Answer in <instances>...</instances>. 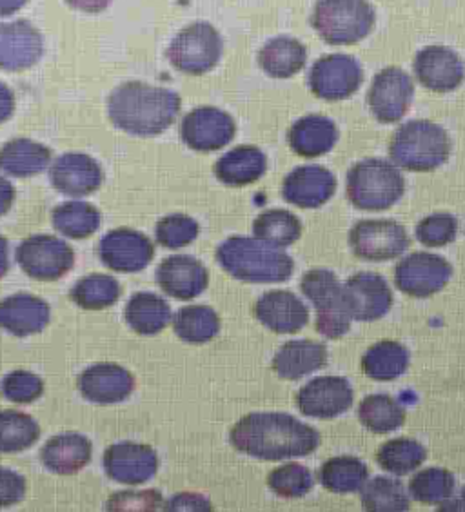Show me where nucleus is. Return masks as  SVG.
Returning a JSON list of instances; mask_svg holds the SVG:
<instances>
[{"label": "nucleus", "instance_id": "9d476101", "mask_svg": "<svg viewBox=\"0 0 465 512\" xmlns=\"http://www.w3.org/2000/svg\"><path fill=\"white\" fill-rule=\"evenodd\" d=\"M353 255L369 262H386L406 253L409 235L406 227L389 218L360 220L349 231Z\"/></svg>", "mask_w": 465, "mask_h": 512}, {"label": "nucleus", "instance_id": "13d9d810", "mask_svg": "<svg viewBox=\"0 0 465 512\" xmlns=\"http://www.w3.org/2000/svg\"><path fill=\"white\" fill-rule=\"evenodd\" d=\"M10 271V244L8 238L0 237V278L8 275Z\"/></svg>", "mask_w": 465, "mask_h": 512}, {"label": "nucleus", "instance_id": "cd10ccee", "mask_svg": "<svg viewBox=\"0 0 465 512\" xmlns=\"http://www.w3.org/2000/svg\"><path fill=\"white\" fill-rule=\"evenodd\" d=\"M327 364V347L313 340H291L273 358V371L282 380H298Z\"/></svg>", "mask_w": 465, "mask_h": 512}, {"label": "nucleus", "instance_id": "6e6d98bb", "mask_svg": "<svg viewBox=\"0 0 465 512\" xmlns=\"http://www.w3.org/2000/svg\"><path fill=\"white\" fill-rule=\"evenodd\" d=\"M15 188L8 178L0 177V217H4L10 211L15 202Z\"/></svg>", "mask_w": 465, "mask_h": 512}, {"label": "nucleus", "instance_id": "6ab92c4d", "mask_svg": "<svg viewBox=\"0 0 465 512\" xmlns=\"http://www.w3.org/2000/svg\"><path fill=\"white\" fill-rule=\"evenodd\" d=\"M344 298L353 320L375 322L391 311L393 293L384 276L376 273H357L344 284Z\"/></svg>", "mask_w": 465, "mask_h": 512}, {"label": "nucleus", "instance_id": "c9c22d12", "mask_svg": "<svg viewBox=\"0 0 465 512\" xmlns=\"http://www.w3.org/2000/svg\"><path fill=\"white\" fill-rule=\"evenodd\" d=\"M358 420L371 433H393L406 422V409L389 394H369L358 405Z\"/></svg>", "mask_w": 465, "mask_h": 512}, {"label": "nucleus", "instance_id": "a19ab883", "mask_svg": "<svg viewBox=\"0 0 465 512\" xmlns=\"http://www.w3.org/2000/svg\"><path fill=\"white\" fill-rule=\"evenodd\" d=\"M120 284L113 276L93 273L80 278L70 291V298L86 311H102L115 306L120 298Z\"/></svg>", "mask_w": 465, "mask_h": 512}, {"label": "nucleus", "instance_id": "f257e3e1", "mask_svg": "<svg viewBox=\"0 0 465 512\" xmlns=\"http://www.w3.org/2000/svg\"><path fill=\"white\" fill-rule=\"evenodd\" d=\"M229 440L240 453L262 462H282L315 453L320 434L284 413H251L233 425Z\"/></svg>", "mask_w": 465, "mask_h": 512}, {"label": "nucleus", "instance_id": "b1692460", "mask_svg": "<svg viewBox=\"0 0 465 512\" xmlns=\"http://www.w3.org/2000/svg\"><path fill=\"white\" fill-rule=\"evenodd\" d=\"M337 191V178L322 166L295 168L282 182V197L293 206L317 209Z\"/></svg>", "mask_w": 465, "mask_h": 512}, {"label": "nucleus", "instance_id": "4468645a", "mask_svg": "<svg viewBox=\"0 0 465 512\" xmlns=\"http://www.w3.org/2000/svg\"><path fill=\"white\" fill-rule=\"evenodd\" d=\"M237 124L233 117L218 108H197L189 111L180 124V138L193 151L211 153L226 148L235 138Z\"/></svg>", "mask_w": 465, "mask_h": 512}, {"label": "nucleus", "instance_id": "c03bdc74", "mask_svg": "<svg viewBox=\"0 0 465 512\" xmlns=\"http://www.w3.org/2000/svg\"><path fill=\"white\" fill-rule=\"evenodd\" d=\"M455 474L440 467H429L416 473L409 482L411 498L424 505L444 503L455 494Z\"/></svg>", "mask_w": 465, "mask_h": 512}, {"label": "nucleus", "instance_id": "2f4dec72", "mask_svg": "<svg viewBox=\"0 0 465 512\" xmlns=\"http://www.w3.org/2000/svg\"><path fill=\"white\" fill-rule=\"evenodd\" d=\"M306 60V46L291 37L269 40L258 53L260 68L273 79L295 77L306 66Z\"/></svg>", "mask_w": 465, "mask_h": 512}, {"label": "nucleus", "instance_id": "8fccbe9b", "mask_svg": "<svg viewBox=\"0 0 465 512\" xmlns=\"http://www.w3.org/2000/svg\"><path fill=\"white\" fill-rule=\"evenodd\" d=\"M162 503V494L155 489L119 491L109 496L106 509L108 512H159Z\"/></svg>", "mask_w": 465, "mask_h": 512}, {"label": "nucleus", "instance_id": "0eeeda50", "mask_svg": "<svg viewBox=\"0 0 465 512\" xmlns=\"http://www.w3.org/2000/svg\"><path fill=\"white\" fill-rule=\"evenodd\" d=\"M302 293L317 309V331L327 340H338L347 335L353 318L349 315L344 287L337 275L329 269H311L302 276Z\"/></svg>", "mask_w": 465, "mask_h": 512}, {"label": "nucleus", "instance_id": "f704fd0d", "mask_svg": "<svg viewBox=\"0 0 465 512\" xmlns=\"http://www.w3.org/2000/svg\"><path fill=\"white\" fill-rule=\"evenodd\" d=\"M53 227L62 233L64 237L73 240H84L97 233L102 222L99 209L82 200H70L53 209L51 215Z\"/></svg>", "mask_w": 465, "mask_h": 512}, {"label": "nucleus", "instance_id": "412c9836", "mask_svg": "<svg viewBox=\"0 0 465 512\" xmlns=\"http://www.w3.org/2000/svg\"><path fill=\"white\" fill-rule=\"evenodd\" d=\"M415 75L429 91L449 93L464 82V60L446 46H427L416 53Z\"/></svg>", "mask_w": 465, "mask_h": 512}, {"label": "nucleus", "instance_id": "864d4df0", "mask_svg": "<svg viewBox=\"0 0 465 512\" xmlns=\"http://www.w3.org/2000/svg\"><path fill=\"white\" fill-rule=\"evenodd\" d=\"M15 113V95L4 82H0V124L8 122Z\"/></svg>", "mask_w": 465, "mask_h": 512}, {"label": "nucleus", "instance_id": "79ce46f5", "mask_svg": "<svg viewBox=\"0 0 465 512\" xmlns=\"http://www.w3.org/2000/svg\"><path fill=\"white\" fill-rule=\"evenodd\" d=\"M427 451L424 445L411 438H395L382 445L376 453V462L389 474L406 476L426 462Z\"/></svg>", "mask_w": 465, "mask_h": 512}, {"label": "nucleus", "instance_id": "a18cd8bd", "mask_svg": "<svg viewBox=\"0 0 465 512\" xmlns=\"http://www.w3.org/2000/svg\"><path fill=\"white\" fill-rule=\"evenodd\" d=\"M313 483V474L300 463H284L268 476L269 489L282 498H302L313 489Z\"/></svg>", "mask_w": 465, "mask_h": 512}, {"label": "nucleus", "instance_id": "9b49d317", "mask_svg": "<svg viewBox=\"0 0 465 512\" xmlns=\"http://www.w3.org/2000/svg\"><path fill=\"white\" fill-rule=\"evenodd\" d=\"M453 276V266L444 256L413 253L402 258L395 267L398 291L413 298H429L440 293Z\"/></svg>", "mask_w": 465, "mask_h": 512}, {"label": "nucleus", "instance_id": "a878e982", "mask_svg": "<svg viewBox=\"0 0 465 512\" xmlns=\"http://www.w3.org/2000/svg\"><path fill=\"white\" fill-rule=\"evenodd\" d=\"M50 318V306L39 296L19 293L0 300V329L10 335H37L48 327Z\"/></svg>", "mask_w": 465, "mask_h": 512}, {"label": "nucleus", "instance_id": "72a5a7b5", "mask_svg": "<svg viewBox=\"0 0 465 512\" xmlns=\"http://www.w3.org/2000/svg\"><path fill=\"white\" fill-rule=\"evenodd\" d=\"M407 367L409 351L395 340L376 342L362 356V371L376 382H393L406 373Z\"/></svg>", "mask_w": 465, "mask_h": 512}, {"label": "nucleus", "instance_id": "2eb2a0df", "mask_svg": "<svg viewBox=\"0 0 465 512\" xmlns=\"http://www.w3.org/2000/svg\"><path fill=\"white\" fill-rule=\"evenodd\" d=\"M153 256V242L131 227L113 229L100 240V262L117 273H139L151 264Z\"/></svg>", "mask_w": 465, "mask_h": 512}, {"label": "nucleus", "instance_id": "5fc2aeb1", "mask_svg": "<svg viewBox=\"0 0 465 512\" xmlns=\"http://www.w3.org/2000/svg\"><path fill=\"white\" fill-rule=\"evenodd\" d=\"M68 6L73 10L82 11V13H100L108 10L113 4V0H66Z\"/></svg>", "mask_w": 465, "mask_h": 512}, {"label": "nucleus", "instance_id": "bb28decb", "mask_svg": "<svg viewBox=\"0 0 465 512\" xmlns=\"http://www.w3.org/2000/svg\"><path fill=\"white\" fill-rule=\"evenodd\" d=\"M93 445L79 433H64L53 436L40 451L44 467L51 473L70 476L82 471L91 462Z\"/></svg>", "mask_w": 465, "mask_h": 512}, {"label": "nucleus", "instance_id": "5701e85b", "mask_svg": "<svg viewBox=\"0 0 465 512\" xmlns=\"http://www.w3.org/2000/svg\"><path fill=\"white\" fill-rule=\"evenodd\" d=\"M253 311L260 324L278 335L298 333L309 322L306 304L295 293L284 289L264 293L258 298Z\"/></svg>", "mask_w": 465, "mask_h": 512}, {"label": "nucleus", "instance_id": "4d7b16f0", "mask_svg": "<svg viewBox=\"0 0 465 512\" xmlns=\"http://www.w3.org/2000/svg\"><path fill=\"white\" fill-rule=\"evenodd\" d=\"M436 512H465V487L456 496H451L447 502L440 503Z\"/></svg>", "mask_w": 465, "mask_h": 512}, {"label": "nucleus", "instance_id": "58836bf2", "mask_svg": "<svg viewBox=\"0 0 465 512\" xmlns=\"http://www.w3.org/2000/svg\"><path fill=\"white\" fill-rule=\"evenodd\" d=\"M253 235L268 246L282 249L295 244L298 238L302 237V222L298 220L297 215L289 211L271 209L255 218Z\"/></svg>", "mask_w": 465, "mask_h": 512}, {"label": "nucleus", "instance_id": "423d86ee", "mask_svg": "<svg viewBox=\"0 0 465 512\" xmlns=\"http://www.w3.org/2000/svg\"><path fill=\"white\" fill-rule=\"evenodd\" d=\"M375 26V10L367 0H318L313 28L333 46H349L366 39Z\"/></svg>", "mask_w": 465, "mask_h": 512}, {"label": "nucleus", "instance_id": "f3484780", "mask_svg": "<svg viewBox=\"0 0 465 512\" xmlns=\"http://www.w3.org/2000/svg\"><path fill=\"white\" fill-rule=\"evenodd\" d=\"M104 471L113 482L142 485L159 471V456L153 447L137 442H119L106 449Z\"/></svg>", "mask_w": 465, "mask_h": 512}, {"label": "nucleus", "instance_id": "de8ad7c7", "mask_svg": "<svg viewBox=\"0 0 465 512\" xmlns=\"http://www.w3.org/2000/svg\"><path fill=\"white\" fill-rule=\"evenodd\" d=\"M458 220L451 213H433L420 220L416 226V238L427 247H444L455 242Z\"/></svg>", "mask_w": 465, "mask_h": 512}, {"label": "nucleus", "instance_id": "20e7f679", "mask_svg": "<svg viewBox=\"0 0 465 512\" xmlns=\"http://www.w3.org/2000/svg\"><path fill=\"white\" fill-rule=\"evenodd\" d=\"M451 138L446 129L429 120H411L396 129L389 144V157L396 168L427 173L446 164Z\"/></svg>", "mask_w": 465, "mask_h": 512}, {"label": "nucleus", "instance_id": "c756f323", "mask_svg": "<svg viewBox=\"0 0 465 512\" xmlns=\"http://www.w3.org/2000/svg\"><path fill=\"white\" fill-rule=\"evenodd\" d=\"M287 138L291 149L300 157H322L337 144V124L322 115H307L291 126Z\"/></svg>", "mask_w": 465, "mask_h": 512}, {"label": "nucleus", "instance_id": "4be33fe9", "mask_svg": "<svg viewBox=\"0 0 465 512\" xmlns=\"http://www.w3.org/2000/svg\"><path fill=\"white\" fill-rule=\"evenodd\" d=\"M79 391L88 402L111 405L124 402L135 391V378L119 364H95L79 376Z\"/></svg>", "mask_w": 465, "mask_h": 512}, {"label": "nucleus", "instance_id": "f03ea898", "mask_svg": "<svg viewBox=\"0 0 465 512\" xmlns=\"http://www.w3.org/2000/svg\"><path fill=\"white\" fill-rule=\"evenodd\" d=\"M179 93L168 88L124 82L108 99L109 120L133 137H157L173 126L180 113Z\"/></svg>", "mask_w": 465, "mask_h": 512}, {"label": "nucleus", "instance_id": "393cba45", "mask_svg": "<svg viewBox=\"0 0 465 512\" xmlns=\"http://www.w3.org/2000/svg\"><path fill=\"white\" fill-rule=\"evenodd\" d=\"M160 289L177 300H193L202 295L209 284L206 266L189 255L168 256L157 269Z\"/></svg>", "mask_w": 465, "mask_h": 512}, {"label": "nucleus", "instance_id": "3c124183", "mask_svg": "<svg viewBox=\"0 0 465 512\" xmlns=\"http://www.w3.org/2000/svg\"><path fill=\"white\" fill-rule=\"evenodd\" d=\"M28 483L22 474L0 467V507H11L24 500Z\"/></svg>", "mask_w": 465, "mask_h": 512}, {"label": "nucleus", "instance_id": "dca6fc26", "mask_svg": "<svg viewBox=\"0 0 465 512\" xmlns=\"http://www.w3.org/2000/svg\"><path fill=\"white\" fill-rule=\"evenodd\" d=\"M353 387L342 376H318L297 394L298 411L317 420H331L353 405Z\"/></svg>", "mask_w": 465, "mask_h": 512}, {"label": "nucleus", "instance_id": "4c0bfd02", "mask_svg": "<svg viewBox=\"0 0 465 512\" xmlns=\"http://www.w3.org/2000/svg\"><path fill=\"white\" fill-rule=\"evenodd\" d=\"M173 331L186 344H208L220 331V318L209 306L184 307L173 316Z\"/></svg>", "mask_w": 465, "mask_h": 512}, {"label": "nucleus", "instance_id": "aec40b11", "mask_svg": "<svg viewBox=\"0 0 465 512\" xmlns=\"http://www.w3.org/2000/svg\"><path fill=\"white\" fill-rule=\"evenodd\" d=\"M53 188L71 198L88 197L104 182L99 162L86 153H64L50 169Z\"/></svg>", "mask_w": 465, "mask_h": 512}, {"label": "nucleus", "instance_id": "c85d7f7f", "mask_svg": "<svg viewBox=\"0 0 465 512\" xmlns=\"http://www.w3.org/2000/svg\"><path fill=\"white\" fill-rule=\"evenodd\" d=\"M268 158L257 146H238L231 149L215 164V175L229 188H244L264 177Z\"/></svg>", "mask_w": 465, "mask_h": 512}, {"label": "nucleus", "instance_id": "f8f14e48", "mask_svg": "<svg viewBox=\"0 0 465 512\" xmlns=\"http://www.w3.org/2000/svg\"><path fill=\"white\" fill-rule=\"evenodd\" d=\"M364 80V73L358 60L351 55H327L318 59L309 71L307 84L318 99L335 100L349 99L357 93Z\"/></svg>", "mask_w": 465, "mask_h": 512}, {"label": "nucleus", "instance_id": "603ef678", "mask_svg": "<svg viewBox=\"0 0 465 512\" xmlns=\"http://www.w3.org/2000/svg\"><path fill=\"white\" fill-rule=\"evenodd\" d=\"M162 512H213V503L198 493H179L162 503Z\"/></svg>", "mask_w": 465, "mask_h": 512}, {"label": "nucleus", "instance_id": "bf43d9fd", "mask_svg": "<svg viewBox=\"0 0 465 512\" xmlns=\"http://www.w3.org/2000/svg\"><path fill=\"white\" fill-rule=\"evenodd\" d=\"M30 0H0V17H10L22 10Z\"/></svg>", "mask_w": 465, "mask_h": 512}, {"label": "nucleus", "instance_id": "49530a36", "mask_svg": "<svg viewBox=\"0 0 465 512\" xmlns=\"http://www.w3.org/2000/svg\"><path fill=\"white\" fill-rule=\"evenodd\" d=\"M198 233H200V227L197 220L182 213H173L168 217L160 218L155 229L157 242L168 249L189 246L198 237Z\"/></svg>", "mask_w": 465, "mask_h": 512}, {"label": "nucleus", "instance_id": "09e8293b", "mask_svg": "<svg viewBox=\"0 0 465 512\" xmlns=\"http://www.w3.org/2000/svg\"><path fill=\"white\" fill-rule=\"evenodd\" d=\"M0 391L13 404H33L44 394V382L30 371H13L4 376Z\"/></svg>", "mask_w": 465, "mask_h": 512}, {"label": "nucleus", "instance_id": "7c9ffc66", "mask_svg": "<svg viewBox=\"0 0 465 512\" xmlns=\"http://www.w3.org/2000/svg\"><path fill=\"white\" fill-rule=\"evenodd\" d=\"M51 149L30 138H13L0 148V171L15 178L40 175L50 166Z\"/></svg>", "mask_w": 465, "mask_h": 512}, {"label": "nucleus", "instance_id": "1a4fd4ad", "mask_svg": "<svg viewBox=\"0 0 465 512\" xmlns=\"http://www.w3.org/2000/svg\"><path fill=\"white\" fill-rule=\"evenodd\" d=\"M15 256L20 269L39 282H55L75 266V251L70 244L51 235L24 238Z\"/></svg>", "mask_w": 465, "mask_h": 512}, {"label": "nucleus", "instance_id": "a211bd4d", "mask_svg": "<svg viewBox=\"0 0 465 512\" xmlns=\"http://www.w3.org/2000/svg\"><path fill=\"white\" fill-rule=\"evenodd\" d=\"M44 57V37L28 20L0 22V69L26 71Z\"/></svg>", "mask_w": 465, "mask_h": 512}, {"label": "nucleus", "instance_id": "ea45409f", "mask_svg": "<svg viewBox=\"0 0 465 512\" xmlns=\"http://www.w3.org/2000/svg\"><path fill=\"white\" fill-rule=\"evenodd\" d=\"M360 502L364 512H407L409 511V496L404 485L389 478L376 476L367 480L360 489Z\"/></svg>", "mask_w": 465, "mask_h": 512}, {"label": "nucleus", "instance_id": "7ed1b4c3", "mask_svg": "<svg viewBox=\"0 0 465 512\" xmlns=\"http://www.w3.org/2000/svg\"><path fill=\"white\" fill-rule=\"evenodd\" d=\"M217 262L228 275L248 284H280L295 271V262L282 249L257 238L231 237L217 247Z\"/></svg>", "mask_w": 465, "mask_h": 512}, {"label": "nucleus", "instance_id": "ddd939ff", "mask_svg": "<svg viewBox=\"0 0 465 512\" xmlns=\"http://www.w3.org/2000/svg\"><path fill=\"white\" fill-rule=\"evenodd\" d=\"M415 97V84L404 69H382L367 93V106L382 124H395L404 119Z\"/></svg>", "mask_w": 465, "mask_h": 512}, {"label": "nucleus", "instance_id": "e433bc0d", "mask_svg": "<svg viewBox=\"0 0 465 512\" xmlns=\"http://www.w3.org/2000/svg\"><path fill=\"white\" fill-rule=\"evenodd\" d=\"M318 478L329 493H357L369 480V471L355 456H337L320 467Z\"/></svg>", "mask_w": 465, "mask_h": 512}, {"label": "nucleus", "instance_id": "37998d69", "mask_svg": "<svg viewBox=\"0 0 465 512\" xmlns=\"http://www.w3.org/2000/svg\"><path fill=\"white\" fill-rule=\"evenodd\" d=\"M40 425L30 414L0 411V453H20L37 444Z\"/></svg>", "mask_w": 465, "mask_h": 512}, {"label": "nucleus", "instance_id": "473e14b6", "mask_svg": "<svg viewBox=\"0 0 465 512\" xmlns=\"http://www.w3.org/2000/svg\"><path fill=\"white\" fill-rule=\"evenodd\" d=\"M126 324L142 336H153L164 331L171 322V307L155 293H137L129 298L124 311Z\"/></svg>", "mask_w": 465, "mask_h": 512}, {"label": "nucleus", "instance_id": "39448f33", "mask_svg": "<svg viewBox=\"0 0 465 512\" xmlns=\"http://www.w3.org/2000/svg\"><path fill=\"white\" fill-rule=\"evenodd\" d=\"M406 193V180L382 158L360 160L347 173V198L362 211H386Z\"/></svg>", "mask_w": 465, "mask_h": 512}, {"label": "nucleus", "instance_id": "6e6552de", "mask_svg": "<svg viewBox=\"0 0 465 512\" xmlns=\"http://www.w3.org/2000/svg\"><path fill=\"white\" fill-rule=\"evenodd\" d=\"M224 53V40L208 22H195L171 40L168 59L186 75H204L217 66Z\"/></svg>", "mask_w": 465, "mask_h": 512}]
</instances>
